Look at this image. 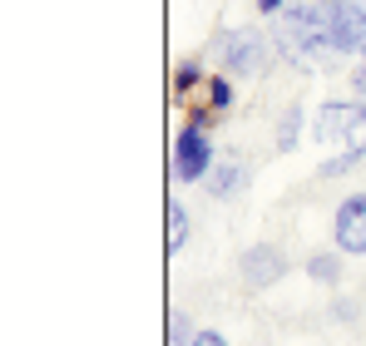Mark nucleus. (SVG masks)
I'll use <instances>...</instances> for the list:
<instances>
[{"label": "nucleus", "instance_id": "nucleus-1", "mask_svg": "<svg viewBox=\"0 0 366 346\" xmlns=\"http://www.w3.org/2000/svg\"><path fill=\"white\" fill-rule=\"evenodd\" d=\"M272 45L282 59L302 69H332V59L342 55L332 40V0H287L277 10Z\"/></svg>", "mask_w": 366, "mask_h": 346}, {"label": "nucleus", "instance_id": "nucleus-3", "mask_svg": "<svg viewBox=\"0 0 366 346\" xmlns=\"http://www.w3.org/2000/svg\"><path fill=\"white\" fill-rule=\"evenodd\" d=\"M272 50H277V45H267L262 30H223V35H218L223 64H228L233 74H243V79H262V74L272 69Z\"/></svg>", "mask_w": 366, "mask_h": 346}, {"label": "nucleus", "instance_id": "nucleus-2", "mask_svg": "<svg viewBox=\"0 0 366 346\" xmlns=\"http://www.w3.org/2000/svg\"><path fill=\"white\" fill-rule=\"evenodd\" d=\"M317 144L337 149V159L322 164V178L352 169L366 154V99H352V104L347 99H332V104H322V114H317Z\"/></svg>", "mask_w": 366, "mask_h": 346}, {"label": "nucleus", "instance_id": "nucleus-8", "mask_svg": "<svg viewBox=\"0 0 366 346\" xmlns=\"http://www.w3.org/2000/svg\"><path fill=\"white\" fill-rule=\"evenodd\" d=\"M243 183H247V169H243V164H223V169L213 173L208 193H213V198H238V193H243Z\"/></svg>", "mask_w": 366, "mask_h": 346}, {"label": "nucleus", "instance_id": "nucleus-4", "mask_svg": "<svg viewBox=\"0 0 366 346\" xmlns=\"http://www.w3.org/2000/svg\"><path fill=\"white\" fill-rule=\"evenodd\" d=\"M208 169H213L208 129L203 124H183L179 139H174V173H179L183 183H198V178H208Z\"/></svg>", "mask_w": 366, "mask_h": 346}, {"label": "nucleus", "instance_id": "nucleus-15", "mask_svg": "<svg viewBox=\"0 0 366 346\" xmlns=\"http://www.w3.org/2000/svg\"><path fill=\"white\" fill-rule=\"evenodd\" d=\"M282 5H287V0H257V10H262V15H277Z\"/></svg>", "mask_w": 366, "mask_h": 346}, {"label": "nucleus", "instance_id": "nucleus-12", "mask_svg": "<svg viewBox=\"0 0 366 346\" xmlns=\"http://www.w3.org/2000/svg\"><path fill=\"white\" fill-rule=\"evenodd\" d=\"M169 337H174V346H188V342H193V327H188V317H174Z\"/></svg>", "mask_w": 366, "mask_h": 346}, {"label": "nucleus", "instance_id": "nucleus-13", "mask_svg": "<svg viewBox=\"0 0 366 346\" xmlns=\"http://www.w3.org/2000/svg\"><path fill=\"white\" fill-rule=\"evenodd\" d=\"M188 346H228V342H223L218 332H193V342H188Z\"/></svg>", "mask_w": 366, "mask_h": 346}, {"label": "nucleus", "instance_id": "nucleus-11", "mask_svg": "<svg viewBox=\"0 0 366 346\" xmlns=\"http://www.w3.org/2000/svg\"><path fill=\"white\" fill-rule=\"evenodd\" d=\"M307 272H312L317 282H337V277H342V262H337L332 252H317V257L307 262Z\"/></svg>", "mask_w": 366, "mask_h": 346}, {"label": "nucleus", "instance_id": "nucleus-7", "mask_svg": "<svg viewBox=\"0 0 366 346\" xmlns=\"http://www.w3.org/2000/svg\"><path fill=\"white\" fill-rule=\"evenodd\" d=\"M332 237L342 252H366V193H352L337 218H332Z\"/></svg>", "mask_w": 366, "mask_h": 346}, {"label": "nucleus", "instance_id": "nucleus-5", "mask_svg": "<svg viewBox=\"0 0 366 346\" xmlns=\"http://www.w3.org/2000/svg\"><path fill=\"white\" fill-rule=\"evenodd\" d=\"M238 277H243V287H272V282H282L287 277V257H282V247H272V242H257V247H243V257H238Z\"/></svg>", "mask_w": 366, "mask_h": 346}, {"label": "nucleus", "instance_id": "nucleus-6", "mask_svg": "<svg viewBox=\"0 0 366 346\" xmlns=\"http://www.w3.org/2000/svg\"><path fill=\"white\" fill-rule=\"evenodd\" d=\"M332 40L342 55H366V0H332Z\"/></svg>", "mask_w": 366, "mask_h": 346}, {"label": "nucleus", "instance_id": "nucleus-10", "mask_svg": "<svg viewBox=\"0 0 366 346\" xmlns=\"http://www.w3.org/2000/svg\"><path fill=\"white\" fill-rule=\"evenodd\" d=\"M183 242H188V213L179 203H169V257H179Z\"/></svg>", "mask_w": 366, "mask_h": 346}, {"label": "nucleus", "instance_id": "nucleus-14", "mask_svg": "<svg viewBox=\"0 0 366 346\" xmlns=\"http://www.w3.org/2000/svg\"><path fill=\"white\" fill-rule=\"evenodd\" d=\"M352 84H357V99H366V64L352 69Z\"/></svg>", "mask_w": 366, "mask_h": 346}, {"label": "nucleus", "instance_id": "nucleus-9", "mask_svg": "<svg viewBox=\"0 0 366 346\" xmlns=\"http://www.w3.org/2000/svg\"><path fill=\"white\" fill-rule=\"evenodd\" d=\"M297 134H302V109H297V104H292V109H287V114L277 119V154H287V149H292V144H297Z\"/></svg>", "mask_w": 366, "mask_h": 346}]
</instances>
